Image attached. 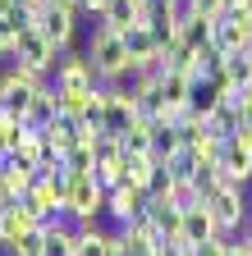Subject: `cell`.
I'll list each match as a JSON object with an SVG mask.
<instances>
[{"label": "cell", "instance_id": "30bf717a", "mask_svg": "<svg viewBox=\"0 0 252 256\" xmlns=\"http://www.w3.org/2000/svg\"><path fill=\"white\" fill-rule=\"evenodd\" d=\"M215 234H220V229H215V215L206 210V202H197V206L183 210V224H179V238H183V242L197 247V242H206V238H215Z\"/></svg>", "mask_w": 252, "mask_h": 256}, {"label": "cell", "instance_id": "5b68a950", "mask_svg": "<svg viewBox=\"0 0 252 256\" xmlns=\"http://www.w3.org/2000/svg\"><path fill=\"white\" fill-rule=\"evenodd\" d=\"M147 202H151V192L142 183H129V178H124L119 188L106 192V224H115V229H119V224H129L133 215L147 210Z\"/></svg>", "mask_w": 252, "mask_h": 256}, {"label": "cell", "instance_id": "1f68e13d", "mask_svg": "<svg viewBox=\"0 0 252 256\" xmlns=\"http://www.w3.org/2000/svg\"><path fill=\"white\" fill-rule=\"evenodd\" d=\"M55 5H69V10H78V0H55Z\"/></svg>", "mask_w": 252, "mask_h": 256}, {"label": "cell", "instance_id": "f1b7e54d", "mask_svg": "<svg viewBox=\"0 0 252 256\" xmlns=\"http://www.w3.org/2000/svg\"><path fill=\"white\" fill-rule=\"evenodd\" d=\"M106 256H129V252H124V242H119V229H115V242H110V252Z\"/></svg>", "mask_w": 252, "mask_h": 256}, {"label": "cell", "instance_id": "9c48e42d", "mask_svg": "<svg viewBox=\"0 0 252 256\" xmlns=\"http://www.w3.org/2000/svg\"><path fill=\"white\" fill-rule=\"evenodd\" d=\"M220 183H234V188H247L252 192V156L243 151V146H234L229 138H225V156H220Z\"/></svg>", "mask_w": 252, "mask_h": 256}, {"label": "cell", "instance_id": "7c38bea8", "mask_svg": "<svg viewBox=\"0 0 252 256\" xmlns=\"http://www.w3.org/2000/svg\"><path fill=\"white\" fill-rule=\"evenodd\" d=\"M60 114V92L51 87V82H42L37 92H33V106H28V114H23V124L33 128V133H42V128L51 124Z\"/></svg>", "mask_w": 252, "mask_h": 256}, {"label": "cell", "instance_id": "5bb4252c", "mask_svg": "<svg viewBox=\"0 0 252 256\" xmlns=\"http://www.w3.org/2000/svg\"><path fill=\"white\" fill-rule=\"evenodd\" d=\"M188 82H193V78H188L183 69H165L161 78H156V96H161L165 110H174V106L188 101Z\"/></svg>", "mask_w": 252, "mask_h": 256}, {"label": "cell", "instance_id": "d4e9b609", "mask_svg": "<svg viewBox=\"0 0 252 256\" xmlns=\"http://www.w3.org/2000/svg\"><path fill=\"white\" fill-rule=\"evenodd\" d=\"M229 142H234V146H243V151L252 156V124H238L234 133H229Z\"/></svg>", "mask_w": 252, "mask_h": 256}, {"label": "cell", "instance_id": "cb8c5ba5", "mask_svg": "<svg viewBox=\"0 0 252 256\" xmlns=\"http://www.w3.org/2000/svg\"><path fill=\"white\" fill-rule=\"evenodd\" d=\"M165 10H170V23L183 28V23H193L202 10H197V0H165Z\"/></svg>", "mask_w": 252, "mask_h": 256}, {"label": "cell", "instance_id": "7402d4cb", "mask_svg": "<svg viewBox=\"0 0 252 256\" xmlns=\"http://www.w3.org/2000/svg\"><path fill=\"white\" fill-rule=\"evenodd\" d=\"M170 188H174L170 165H165V160H156V165H151V174H147V192H151V197H165Z\"/></svg>", "mask_w": 252, "mask_h": 256}, {"label": "cell", "instance_id": "ba28073f", "mask_svg": "<svg viewBox=\"0 0 252 256\" xmlns=\"http://www.w3.org/2000/svg\"><path fill=\"white\" fill-rule=\"evenodd\" d=\"M28 229H37V220L33 215H28L19 202H0V252H14L19 247V238L28 234Z\"/></svg>", "mask_w": 252, "mask_h": 256}, {"label": "cell", "instance_id": "8fae6325", "mask_svg": "<svg viewBox=\"0 0 252 256\" xmlns=\"http://www.w3.org/2000/svg\"><path fill=\"white\" fill-rule=\"evenodd\" d=\"M147 220L156 224V234H161V238H174L179 224H183V206L170 197V192H165V197H151L147 202Z\"/></svg>", "mask_w": 252, "mask_h": 256}, {"label": "cell", "instance_id": "2e32d148", "mask_svg": "<svg viewBox=\"0 0 252 256\" xmlns=\"http://www.w3.org/2000/svg\"><path fill=\"white\" fill-rule=\"evenodd\" d=\"M97 23H101V28H115V32L133 28V23H138V0H110V5L97 14Z\"/></svg>", "mask_w": 252, "mask_h": 256}, {"label": "cell", "instance_id": "e0dca14e", "mask_svg": "<svg viewBox=\"0 0 252 256\" xmlns=\"http://www.w3.org/2000/svg\"><path fill=\"white\" fill-rule=\"evenodd\" d=\"M238 124H243V119H238V101H234V92H229L225 101H220V106L206 114V128H211V133H220V138H229Z\"/></svg>", "mask_w": 252, "mask_h": 256}, {"label": "cell", "instance_id": "44dd1931", "mask_svg": "<svg viewBox=\"0 0 252 256\" xmlns=\"http://www.w3.org/2000/svg\"><path fill=\"white\" fill-rule=\"evenodd\" d=\"M165 165H170V174H174V178H193V170L202 165V160H197V151H193V146H179V151L165 160Z\"/></svg>", "mask_w": 252, "mask_h": 256}, {"label": "cell", "instance_id": "83f0119b", "mask_svg": "<svg viewBox=\"0 0 252 256\" xmlns=\"http://www.w3.org/2000/svg\"><path fill=\"white\" fill-rule=\"evenodd\" d=\"M225 256H252V247H247V242H243V238H234V242H229V252H225Z\"/></svg>", "mask_w": 252, "mask_h": 256}, {"label": "cell", "instance_id": "ac0fdd59", "mask_svg": "<svg viewBox=\"0 0 252 256\" xmlns=\"http://www.w3.org/2000/svg\"><path fill=\"white\" fill-rule=\"evenodd\" d=\"M225 78H229V87H234V92H247V87H252V46H247V50L225 55Z\"/></svg>", "mask_w": 252, "mask_h": 256}, {"label": "cell", "instance_id": "4fadbf2b", "mask_svg": "<svg viewBox=\"0 0 252 256\" xmlns=\"http://www.w3.org/2000/svg\"><path fill=\"white\" fill-rule=\"evenodd\" d=\"M42 138H46V146L60 156V151H69L74 142H83V124H78L74 114H55V119L42 128Z\"/></svg>", "mask_w": 252, "mask_h": 256}, {"label": "cell", "instance_id": "3957f363", "mask_svg": "<svg viewBox=\"0 0 252 256\" xmlns=\"http://www.w3.org/2000/svg\"><path fill=\"white\" fill-rule=\"evenodd\" d=\"M33 28L42 32V37L55 46V50H69V46H78V37H83V14L78 10H69V5H55V0H42V5L33 10Z\"/></svg>", "mask_w": 252, "mask_h": 256}, {"label": "cell", "instance_id": "9a60e30c", "mask_svg": "<svg viewBox=\"0 0 252 256\" xmlns=\"http://www.w3.org/2000/svg\"><path fill=\"white\" fill-rule=\"evenodd\" d=\"M119 37H124V50H129V60H133V64H138V60H147L151 50H161V46H156V37H151V28H147V23H133V28H124Z\"/></svg>", "mask_w": 252, "mask_h": 256}, {"label": "cell", "instance_id": "d6a6232c", "mask_svg": "<svg viewBox=\"0 0 252 256\" xmlns=\"http://www.w3.org/2000/svg\"><path fill=\"white\" fill-rule=\"evenodd\" d=\"M37 256H42V252H37Z\"/></svg>", "mask_w": 252, "mask_h": 256}, {"label": "cell", "instance_id": "52a82bcc", "mask_svg": "<svg viewBox=\"0 0 252 256\" xmlns=\"http://www.w3.org/2000/svg\"><path fill=\"white\" fill-rule=\"evenodd\" d=\"M211 46H215L220 55H234V50H247V46H252L234 10H220V14H215V23H211Z\"/></svg>", "mask_w": 252, "mask_h": 256}, {"label": "cell", "instance_id": "484cf974", "mask_svg": "<svg viewBox=\"0 0 252 256\" xmlns=\"http://www.w3.org/2000/svg\"><path fill=\"white\" fill-rule=\"evenodd\" d=\"M234 14H238V23H243V32H247V42H252V0H247L243 10H234Z\"/></svg>", "mask_w": 252, "mask_h": 256}, {"label": "cell", "instance_id": "8992f818", "mask_svg": "<svg viewBox=\"0 0 252 256\" xmlns=\"http://www.w3.org/2000/svg\"><path fill=\"white\" fill-rule=\"evenodd\" d=\"M60 55H65V50H55L37 28H23L19 37H14V60L28 64V69H42L46 78H51V69H55V60H60Z\"/></svg>", "mask_w": 252, "mask_h": 256}, {"label": "cell", "instance_id": "4dcf8cb0", "mask_svg": "<svg viewBox=\"0 0 252 256\" xmlns=\"http://www.w3.org/2000/svg\"><path fill=\"white\" fill-rule=\"evenodd\" d=\"M19 5H28V10H37V5H42V0H19Z\"/></svg>", "mask_w": 252, "mask_h": 256}, {"label": "cell", "instance_id": "7a4b0ae2", "mask_svg": "<svg viewBox=\"0 0 252 256\" xmlns=\"http://www.w3.org/2000/svg\"><path fill=\"white\" fill-rule=\"evenodd\" d=\"M83 50H87V60H92V69L101 74V82H106V78H119V74H129V69H133L129 50H124V37H119L115 28L92 23V32H87Z\"/></svg>", "mask_w": 252, "mask_h": 256}, {"label": "cell", "instance_id": "4316f807", "mask_svg": "<svg viewBox=\"0 0 252 256\" xmlns=\"http://www.w3.org/2000/svg\"><path fill=\"white\" fill-rule=\"evenodd\" d=\"M197 10H202V14H211V18H215V14H220V10H225V0H197Z\"/></svg>", "mask_w": 252, "mask_h": 256}, {"label": "cell", "instance_id": "f546056e", "mask_svg": "<svg viewBox=\"0 0 252 256\" xmlns=\"http://www.w3.org/2000/svg\"><path fill=\"white\" fill-rule=\"evenodd\" d=\"M247 5V0H225V10H243Z\"/></svg>", "mask_w": 252, "mask_h": 256}, {"label": "cell", "instance_id": "ffe728a7", "mask_svg": "<svg viewBox=\"0 0 252 256\" xmlns=\"http://www.w3.org/2000/svg\"><path fill=\"white\" fill-rule=\"evenodd\" d=\"M211 23H215L211 14H197L193 23H183V28H179V37H183L188 46H206V42H211Z\"/></svg>", "mask_w": 252, "mask_h": 256}, {"label": "cell", "instance_id": "d6986e66", "mask_svg": "<svg viewBox=\"0 0 252 256\" xmlns=\"http://www.w3.org/2000/svg\"><path fill=\"white\" fill-rule=\"evenodd\" d=\"M60 160H65V174H92V142H74L69 151H60Z\"/></svg>", "mask_w": 252, "mask_h": 256}, {"label": "cell", "instance_id": "603a6c76", "mask_svg": "<svg viewBox=\"0 0 252 256\" xmlns=\"http://www.w3.org/2000/svg\"><path fill=\"white\" fill-rule=\"evenodd\" d=\"M0 23H5V28H14V32H23V28H33V10H28V5H19V0H10V5L0 10Z\"/></svg>", "mask_w": 252, "mask_h": 256}, {"label": "cell", "instance_id": "277c9868", "mask_svg": "<svg viewBox=\"0 0 252 256\" xmlns=\"http://www.w3.org/2000/svg\"><path fill=\"white\" fill-rule=\"evenodd\" d=\"M51 87L65 92V96H87L92 87H101V74L92 69V60H87L83 46H69L55 60V69H51Z\"/></svg>", "mask_w": 252, "mask_h": 256}, {"label": "cell", "instance_id": "6da1fadb", "mask_svg": "<svg viewBox=\"0 0 252 256\" xmlns=\"http://www.w3.org/2000/svg\"><path fill=\"white\" fill-rule=\"evenodd\" d=\"M202 202H206V210L215 215V229L225 234L229 242L247 234V206H252V192H247V188H234V183H215V188L206 192Z\"/></svg>", "mask_w": 252, "mask_h": 256}]
</instances>
